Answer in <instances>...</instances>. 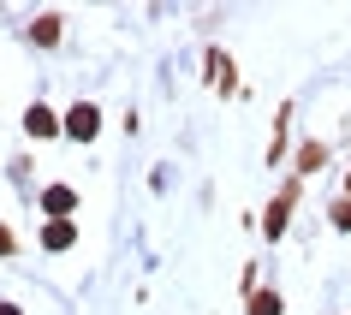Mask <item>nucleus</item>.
I'll list each match as a JSON object with an SVG mask.
<instances>
[{
	"mask_svg": "<svg viewBox=\"0 0 351 315\" xmlns=\"http://www.w3.org/2000/svg\"><path fill=\"white\" fill-rule=\"evenodd\" d=\"M95 131H101V108H95V101H77V108L66 113V137H77V143H95Z\"/></svg>",
	"mask_w": 351,
	"mask_h": 315,
	"instance_id": "obj_1",
	"label": "nucleus"
},
{
	"mask_svg": "<svg viewBox=\"0 0 351 315\" xmlns=\"http://www.w3.org/2000/svg\"><path fill=\"white\" fill-rule=\"evenodd\" d=\"M292 203H298V179H286L280 185V197H274V208H268V220H262V232H268V244L286 232V214H292Z\"/></svg>",
	"mask_w": 351,
	"mask_h": 315,
	"instance_id": "obj_2",
	"label": "nucleus"
},
{
	"mask_svg": "<svg viewBox=\"0 0 351 315\" xmlns=\"http://www.w3.org/2000/svg\"><path fill=\"white\" fill-rule=\"evenodd\" d=\"M42 214H48V220H72L77 214V190L72 185H48L42 190Z\"/></svg>",
	"mask_w": 351,
	"mask_h": 315,
	"instance_id": "obj_3",
	"label": "nucleus"
},
{
	"mask_svg": "<svg viewBox=\"0 0 351 315\" xmlns=\"http://www.w3.org/2000/svg\"><path fill=\"white\" fill-rule=\"evenodd\" d=\"M208 84L221 95H232L239 90V77H232V54H221V48H208Z\"/></svg>",
	"mask_w": 351,
	"mask_h": 315,
	"instance_id": "obj_4",
	"label": "nucleus"
},
{
	"mask_svg": "<svg viewBox=\"0 0 351 315\" xmlns=\"http://www.w3.org/2000/svg\"><path fill=\"white\" fill-rule=\"evenodd\" d=\"M24 131H30V137H54V131H66V119H54V108L30 101V113H24Z\"/></svg>",
	"mask_w": 351,
	"mask_h": 315,
	"instance_id": "obj_5",
	"label": "nucleus"
},
{
	"mask_svg": "<svg viewBox=\"0 0 351 315\" xmlns=\"http://www.w3.org/2000/svg\"><path fill=\"white\" fill-rule=\"evenodd\" d=\"M60 12H42V18H30V42H36V48H60Z\"/></svg>",
	"mask_w": 351,
	"mask_h": 315,
	"instance_id": "obj_6",
	"label": "nucleus"
},
{
	"mask_svg": "<svg viewBox=\"0 0 351 315\" xmlns=\"http://www.w3.org/2000/svg\"><path fill=\"white\" fill-rule=\"evenodd\" d=\"M72 244H77V220H48L42 250H72Z\"/></svg>",
	"mask_w": 351,
	"mask_h": 315,
	"instance_id": "obj_7",
	"label": "nucleus"
},
{
	"mask_svg": "<svg viewBox=\"0 0 351 315\" xmlns=\"http://www.w3.org/2000/svg\"><path fill=\"white\" fill-rule=\"evenodd\" d=\"M328 167V143H298V173H322Z\"/></svg>",
	"mask_w": 351,
	"mask_h": 315,
	"instance_id": "obj_8",
	"label": "nucleus"
},
{
	"mask_svg": "<svg viewBox=\"0 0 351 315\" xmlns=\"http://www.w3.org/2000/svg\"><path fill=\"white\" fill-rule=\"evenodd\" d=\"M244 315H286V303H280V292L268 286V292H250V310Z\"/></svg>",
	"mask_w": 351,
	"mask_h": 315,
	"instance_id": "obj_9",
	"label": "nucleus"
},
{
	"mask_svg": "<svg viewBox=\"0 0 351 315\" xmlns=\"http://www.w3.org/2000/svg\"><path fill=\"white\" fill-rule=\"evenodd\" d=\"M328 220H333V226H339V232H351V197H339V203H333V208H328Z\"/></svg>",
	"mask_w": 351,
	"mask_h": 315,
	"instance_id": "obj_10",
	"label": "nucleus"
},
{
	"mask_svg": "<svg viewBox=\"0 0 351 315\" xmlns=\"http://www.w3.org/2000/svg\"><path fill=\"white\" fill-rule=\"evenodd\" d=\"M12 250H19V244H12V232L0 226V256H12Z\"/></svg>",
	"mask_w": 351,
	"mask_h": 315,
	"instance_id": "obj_11",
	"label": "nucleus"
},
{
	"mask_svg": "<svg viewBox=\"0 0 351 315\" xmlns=\"http://www.w3.org/2000/svg\"><path fill=\"white\" fill-rule=\"evenodd\" d=\"M0 315H24V310H19V303H0Z\"/></svg>",
	"mask_w": 351,
	"mask_h": 315,
	"instance_id": "obj_12",
	"label": "nucleus"
},
{
	"mask_svg": "<svg viewBox=\"0 0 351 315\" xmlns=\"http://www.w3.org/2000/svg\"><path fill=\"white\" fill-rule=\"evenodd\" d=\"M346 197H351V173H346Z\"/></svg>",
	"mask_w": 351,
	"mask_h": 315,
	"instance_id": "obj_13",
	"label": "nucleus"
}]
</instances>
